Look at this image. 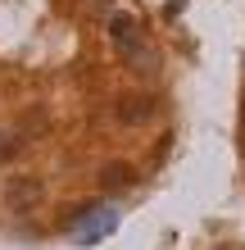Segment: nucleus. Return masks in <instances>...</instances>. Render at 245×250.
Returning a JSON list of instances; mask_svg holds the SVG:
<instances>
[{
    "label": "nucleus",
    "instance_id": "nucleus-1",
    "mask_svg": "<svg viewBox=\"0 0 245 250\" xmlns=\"http://www.w3.org/2000/svg\"><path fill=\"white\" fill-rule=\"evenodd\" d=\"M109 37H113L118 55H123L132 68H146V64H150V50H146V37H141L136 19H127V14H113V19H109Z\"/></svg>",
    "mask_w": 245,
    "mask_h": 250
},
{
    "label": "nucleus",
    "instance_id": "nucleus-2",
    "mask_svg": "<svg viewBox=\"0 0 245 250\" xmlns=\"http://www.w3.org/2000/svg\"><path fill=\"white\" fill-rule=\"evenodd\" d=\"M5 205L19 209V214L37 209V205H41V178H32V173H14V178L5 182Z\"/></svg>",
    "mask_w": 245,
    "mask_h": 250
},
{
    "label": "nucleus",
    "instance_id": "nucleus-3",
    "mask_svg": "<svg viewBox=\"0 0 245 250\" xmlns=\"http://www.w3.org/2000/svg\"><path fill=\"white\" fill-rule=\"evenodd\" d=\"M100 182H105L109 191H123V187H132V182H136V173L127 168V164H109L105 173H100Z\"/></svg>",
    "mask_w": 245,
    "mask_h": 250
},
{
    "label": "nucleus",
    "instance_id": "nucleus-4",
    "mask_svg": "<svg viewBox=\"0 0 245 250\" xmlns=\"http://www.w3.org/2000/svg\"><path fill=\"white\" fill-rule=\"evenodd\" d=\"M150 105H154L150 96H136V100H123V105H118V119H123V123H141V119H146V114H150Z\"/></svg>",
    "mask_w": 245,
    "mask_h": 250
}]
</instances>
